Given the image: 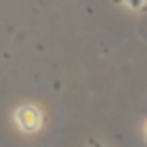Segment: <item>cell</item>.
Returning a JSON list of instances; mask_svg holds the SVG:
<instances>
[{
    "label": "cell",
    "mask_w": 147,
    "mask_h": 147,
    "mask_svg": "<svg viewBox=\"0 0 147 147\" xmlns=\"http://www.w3.org/2000/svg\"><path fill=\"white\" fill-rule=\"evenodd\" d=\"M145 2H147V0H128V5H130V7H136V9H141Z\"/></svg>",
    "instance_id": "6da1fadb"
}]
</instances>
